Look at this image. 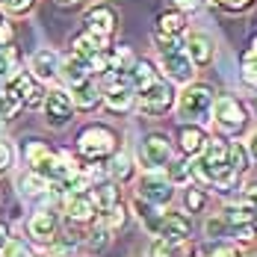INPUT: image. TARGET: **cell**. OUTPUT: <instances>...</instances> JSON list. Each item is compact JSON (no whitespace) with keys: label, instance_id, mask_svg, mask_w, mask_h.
<instances>
[{"label":"cell","instance_id":"1","mask_svg":"<svg viewBox=\"0 0 257 257\" xmlns=\"http://www.w3.org/2000/svg\"><path fill=\"white\" fill-rule=\"evenodd\" d=\"M189 169L192 175H198L207 183H216L219 189H231L236 180V175L231 172V163H228V142H219V139H207L204 151L195 157Z\"/></svg>","mask_w":257,"mask_h":257},{"label":"cell","instance_id":"2","mask_svg":"<svg viewBox=\"0 0 257 257\" xmlns=\"http://www.w3.org/2000/svg\"><path fill=\"white\" fill-rule=\"evenodd\" d=\"M213 103H216V92L204 86V83H192L178 101V115L192 121V124H201L213 115Z\"/></svg>","mask_w":257,"mask_h":257},{"label":"cell","instance_id":"3","mask_svg":"<svg viewBox=\"0 0 257 257\" xmlns=\"http://www.w3.org/2000/svg\"><path fill=\"white\" fill-rule=\"evenodd\" d=\"M77 148L86 160H103L106 154H112V148H115V133L109 127H103V124H92V127L80 130Z\"/></svg>","mask_w":257,"mask_h":257},{"label":"cell","instance_id":"4","mask_svg":"<svg viewBox=\"0 0 257 257\" xmlns=\"http://www.w3.org/2000/svg\"><path fill=\"white\" fill-rule=\"evenodd\" d=\"M175 103V92L166 80H154L151 86L139 89V109L145 115H163L166 109H172Z\"/></svg>","mask_w":257,"mask_h":257},{"label":"cell","instance_id":"5","mask_svg":"<svg viewBox=\"0 0 257 257\" xmlns=\"http://www.w3.org/2000/svg\"><path fill=\"white\" fill-rule=\"evenodd\" d=\"M33 172L42 175L45 180L65 183V180H71L74 175H77V166H74V160H71L68 154H53V151H48V154L33 166Z\"/></svg>","mask_w":257,"mask_h":257},{"label":"cell","instance_id":"6","mask_svg":"<svg viewBox=\"0 0 257 257\" xmlns=\"http://www.w3.org/2000/svg\"><path fill=\"white\" fill-rule=\"evenodd\" d=\"M213 118H216V124L225 130V133H239V130L245 127V106L236 101V98H219V101L213 103Z\"/></svg>","mask_w":257,"mask_h":257},{"label":"cell","instance_id":"7","mask_svg":"<svg viewBox=\"0 0 257 257\" xmlns=\"http://www.w3.org/2000/svg\"><path fill=\"white\" fill-rule=\"evenodd\" d=\"M115 12L109 9V6H95V9H89L86 12V18H83V27H86V33L89 36H95L98 42L106 45V39L115 33Z\"/></svg>","mask_w":257,"mask_h":257},{"label":"cell","instance_id":"8","mask_svg":"<svg viewBox=\"0 0 257 257\" xmlns=\"http://www.w3.org/2000/svg\"><path fill=\"white\" fill-rule=\"evenodd\" d=\"M142 163H145L148 169H163V166H169V163H172V142H169V136H163V133L145 136V142H142Z\"/></svg>","mask_w":257,"mask_h":257},{"label":"cell","instance_id":"9","mask_svg":"<svg viewBox=\"0 0 257 257\" xmlns=\"http://www.w3.org/2000/svg\"><path fill=\"white\" fill-rule=\"evenodd\" d=\"M45 115H48V121H51L53 127L68 124L71 115H74V101H71V95L62 92V89L48 92V98H45Z\"/></svg>","mask_w":257,"mask_h":257},{"label":"cell","instance_id":"10","mask_svg":"<svg viewBox=\"0 0 257 257\" xmlns=\"http://www.w3.org/2000/svg\"><path fill=\"white\" fill-rule=\"evenodd\" d=\"M172 195H175V189H172V183L169 178H160V175H145V178L139 180V198L142 201H148V204H169L172 201Z\"/></svg>","mask_w":257,"mask_h":257},{"label":"cell","instance_id":"11","mask_svg":"<svg viewBox=\"0 0 257 257\" xmlns=\"http://www.w3.org/2000/svg\"><path fill=\"white\" fill-rule=\"evenodd\" d=\"M192 231V222L183 213H160L157 222V239H169V242H183Z\"/></svg>","mask_w":257,"mask_h":257},{"label":"cell","instance_id":"12","mask_svg":"<svg viewBox=\"0 0 257 257\" xmlns=\"http://www.w3.org/2000/svg\"><path fill=\"white\" fill-rule=\"evenodd\" d=\"M160 59H163V71L175 80V83H189L192 74H195V65H192V59L186 56L183 48H180V51L160 53Z\"/></svg>","mask_w":257,"mask_h":257},{"label":"cell","instance_id":"13","mask_svg":"<svg viewBox=\"0 0 257 257\" xmlns=\"http://www.w3.org/2000/svg\"><path fill=\"white\" fill-rule=\"evenodd\" d=\"M30 233H33V239H39V242H51L53 236H56V228H59V219H56V213L53 210H39V213H33L30 216Z\"/></svg>","mask_w":257,"mask_h":257},{"label":"cell","instance_id":"14","mask_svg":"<svg viewBox=\"0 0 257 257\" xmlns=\"http://www.w3.org/2000/svg\"><path fill=\"white\" fill-rule=\"evenodd\" d=\"M183 51H186V56L192 59V65H207V62L213 59L216 48H213V39H210V36H204V33H192V36L183 42Z\"/></svg>","mask_w":257,"mask_h":257},{"label":"cell","instance_id":"15","mask_svg":"<svg viewBox=\"0 0 257 257\" xmlns=\"http://www.w3.org/2000/svg\"><path fill=\"white\" fill-rule=\"evenodd\" d=\"M65 213L74 222H89L95 216V204L86 192H71V195H65Z\"/></svg>","mask_w":257,"mask_h":257},{"label":"cell","instance_id":"16","mask_svg":"<svg viewBox=\"0 0 257 257\" xmlns=\"http://www.w3.org/2000/svg\"><path fill=\"white\" fill-rule=\"evenodd\" d=\"M33 74L39 80H53L59 74V53L56 51H36L33 53Z\"/></svg>","mask_w":257,"mask_h":257},{"label":"cell","instance_id":"17","mask_svg":"<svg viewBox=\"0 0 257 257\" xmlns=\"http://www.w3.org/2000/svg\"><path fill=\"white\" fill-rule=\"evenodd\" d=\"M59 71H62V77L68 80L71 86L86 83L89 74H92V71H89V62H86V59H80V56H74V53H71L68 59H62V62H59Z\"/></svg>","mask_w":257,"mask_h":257},{"label":"cell","instance_id":"18","mask_svg":"<svg viewBox=\"0 0 257 257\" xmlns=\"http://www.w3.org/2000/svg\"><path fill=\"white\" fill-rule=\"evenodd\" d=\"M204 145H207V136H204V130L198 127V124L180 127V148H183V154L198 157L201 151H204Z\"/></svg>","mask_w":257,"mask_h":257},{"label":"cell","instance_id":"19","mask_svg":"<svg viewBox=\"0 0 257 257\" xmlns=\"http://www.w3.org/2000/svg\"><path fill=\"white\" fill-rule=\"evenodd\" d=\"M127 80H130L133 89H145V86H151V83L160 80V77H157V68L148 62V59H136L133 68L127 71Z\"/></svg>","mask_w":257,"mask_h":257},{"label":"cell","instance_id":"20","mask_svg":"<svg viewBox=\"0 0 257 257\" xmlns=\"http://www.w3.org/2000/svg\"><path fill=\"white\" fill-rule=\"evenodd\" d=\"M71 101H74V106H80V109H95V106L101 103V89H98L92 80H86V83L74 86Z\"/></svg>","mask_w":257,"mask_h":257},{"label":"cell","instance_id":"21","mask_svg":"<svg viewBox=\"0 0 257 257\" xmlns=\"http://www.w3.org/2000/svg\"><path fill=\"white\" fill-rule=\"evenodd\" d=\"M257 216L254 207H248L245 201H239V204H228L225 207V213H222V219L228 222V228H236V225H251V219Z\"/></svg>","mask_w":257,"mask_h":257},{"label":"cell","instance_id":"22","mask_svg":"<svg viewBox=\"0 0 257 257\" xmlns=\"http://www.w3.org/2000/svg\"><path fill=\"white\" fill-rule=\"evenodd\" d=\"M89 198H92L95 210L106 213L109 207H115V204H118V189H115L112 183H101V186H95V189L89 192Z\"/></svg>","mask_w":257,"mask_h":257},{"label":"cell","instance_id":"23","mask_svg":"<svg viewBox=\"0 0 257 257\" xmlns=\"http://www.w3.org/2000/svg\"><path fill=\"white\" fill-rule=\"evenodd\" d=\"M71 48H74V56H80V59H86V62H89V59H92L95 53H101L106 45H103V42H98L95 36L83 33V36H77V39L71 42Z\"/></svg>","mask_w":257,"mask_h":257},{"label":"cell","instance_id":"24","mask_svg":"<svg viewBox=\"0 0 257 257\" xmlns=\"http://www.w3.org/2000/svg\"><path fill=\"white\" fill-rule=\"evenodd\" d=\"M36 80L30 77L27 71H18L15 68V74H9V80H6V89L3 92H9V95H15V98H21V103H24V95L30 92V86H33Z\"/></svg>","mask_w":257,"mask_h":257},{"label":"cell","instance_id":"25","mask_svg":"<svg viewBox=\"0 0 257 257\" xmlns=\"http://www.w3.org/2000/svg\"><path fill=\"white\" fill-rule=\"evenodd\" d=\"M183 27H186V21H183L180 12H163L160 21H157V33H163V36H180Z\"/></svg>","mask_w":257,"mask_h":257},{"label":"cell","instance_id":"26","mask_svg":"<svg viewBox=\"0 0 257 257\" xmlns=\"http://www.w3.org/2000/svg\"><path fill=\"white\" fill-rule=\"evenodd\" d=\"M228 163H231L233 175H242L248 169V151L239 145V142H228Z\"/></svg>","mask_w":257,"mask_h":257},{"label":"cell","instance_id":"27","mask_svg":"<svg viewBox=\"0 0 257 257\" xmlns=\"http://www.w3.org/2000/svg\"><path fill=\"white\" fill-rule=\"evenodd\" d=\"M21 192L24 195H30V198H36V195H45L48 192V180L42 178V175H27L24 180H21Z\"/></svg>","mask_w":257,"mask_h":257},{"label":"cell","instance_id":"28","mask_svg":"<svg viewBox=\"0 0 257 257\" xmlns=\"http://www.w3.org/2000/svg\"><path fill=\"white\" fill-rule=\"evenodd\" d=\"M109 172H112L118 180H127L130 175H133V160H130L127 154H118L112 163H109Z\"/></svg>","mask_w":257,"mask_h":257},{"label":"cell","instance_id":"29","mask_svg":"<svg viewBox=\"0 0 257 257\" xmlns=\"http://www.w3.org/2000/svg\"><path fill=\"white\" fill-rule=\"evenodd\" d=\"M86 245H89L92 251H103V248L109 245V228H106V225H98L95 231L89 233V239H86Z\"/></svg>","mask_w":257,"mask_h":257},{"label":"cell","instance_id":"30","mask_svg":"<svg viewBox=\"0 0 257 257\" xmlns=\"http://www.w3.org/2000/svg\"><path fill=\"white\" fill-rule=\"evenodd\" d=\"M18 109H21V98H15L9 92H0V118H12Z\"/></svg>","mask_w":257,"mask_h":257},{"label":"cell","instance_id":"31","mask_svg":"<svg viewBox=\"0 0 257 257\" xmlns=\"http://www.w3.org/2000/svg\"><path fill=\"white\" fill-rule=\"evenodd\" d=\"M192 178V169H189V163H172L169 166V183H189Z\"/></svg>","mask_w":257,"mask_h":257},{"label":"cell","instance_id":"32","mask_svg":"<svg viewBox=\"0 0 257 257\" xmlns=\"http://www.w3.org/2000/svg\"><path fill=\"white\" fill-rule=\"evenodd\" d=\"M180 242H169V239H157L151 245V257H178Z\"/></svg>","mask_w":257,"mask_h":257},{"label":"cell","instance_id":"33","mask_svg":"<svg viewBox=\"0 0 257 257\" xmlns=\"http://www.w3.org/2000/svg\"><path fill=\"white\" fill-rule=\"evenodd\" d=\"M124 219H127V216H124V207L115 204V207H109V210H106V219H103V225L112 231V228H121V225H124Z\"/></svg>","mask_w":257,"mask_h":257},{"label":"cell","instance_id":"34","mask_svg":"<svg viewBox=\"0 0 257 257\" xmlns=\"http://www.w3.org/2000/svg\"><path fill=\"white\" fill-rule=\"evenodd\" d=\"M45 98H48V92H45L39 83H33V86H30V92L24 95V103H27V106H39Z\"/></svg>","mask_w":257,"mask_h":257},{"label":"cell","instance_id":"35","mask_svg":"<svg viewBox=\"0 0 257 257\" xmlns=\"http://www.w3.org/2000/svg\"><path fill=\"white\" fill-rule=\"evenodd\" d=\"M204 231L210 233V236H222V233H225V231H231V228H228V222H225V219L219 216V219H207Z\"/></svg>","mask_w":257,"mask_h":257},{"label":"cell","instance_id":"36","mask_svg":"<svg viewBox=\"0 0 257 257\" xmlns=\"http://www.w3.org/2000/svg\"><path fill=\"white\" fill-rule=\"evenodd\" d=\"M186 207H189V213L201 210V207H204V192H201V189H189V192H186Z\"/></svg>","mask_w":257,"mask_h":257},{"label":"cell","instance_id":"37","mask_svg":"<svg viewBox=\"0 0 257 257\" xmlns=\"http://www.w3.org/2000/svg\"><path fill=\"white\" fill-rule=\"evenodd\" d=\"M242 68H257V36L251 39L248 51L242 53Z\"/></svg>","mask_w":257,"mask_h":257},{"label":"cell","instance_id":"38","mask_svg":"<svg viewBox=\"0 0 257 257\" xmlns=\"http://www.w3.org/2000/svg\"><path fill=\"white\" fill-rule=\"evenodd\" d=\"M30 3H33V0H0V6L9 9V12H27Z\"/></svg>","mask_w":257,"mask_h":257},{"label":"cell","instance_id":"39","mask_svg":"<svg viewBox=\"0 0 257 257\" xmlns=\"http://www.w3.org/2000/svg\"><path fill=\"white\" fill-rule=\"evenodd\" d=\"M3 257H27V248L21 242H6L3 245Z\"/></svg>","mask_w":257,"mask_h":257},{"label":"cell","instance_id":"40","mask_svg":"<svg viewBox=\"0 0 257 257\" xmlns=\"http://www.w3.org/2000/svg\"><path fill=\"white\" fill-rule=\"evenodd\" d=\"M9 163H12V148L6 142H0V172H6Z\"/></svg>","mask_w":257,"mask_h":257},{"label":"cell","instance_id":"41","mask_svg":"<svg viewBox=\"0 0 257 257\" xmlns=\"http://www.w3.org/2000/svg\"><path fill=\"white\" fill-rule=\"evenodd\" d=\"M242 201H245L248 207H254V210H257V183L245 186V192H242Z\"/></svg>","mask_w":257,"mask_h":257},{"label":"cell","instance_id":"42","mask_svg":"<svg viewBox=\"0 0 257 257\" xmlns=\"http://www.w3.org/2000/svg\"><path fill=\"white\" fill-rule=\"evenodd\" d=\"M210 3H222L225 9H245L251 0H210Z\"/></svg>","mask_w":257,"mask_h":257},{"label":"cell","instance_id":"43","mask_svg":"<svg viewBox=\"0 0 257 257\" xmlns=\"http://www.w3.org/2000/svg\"><path fill=\"white\" fill-rule=\"evenodd\" d=\"M242 80L248 86H257V68H242Z\"/></svg>","mask_w":257,"mask_h":257},{"label":"cell","instance_id":"44","mask_svg":"<svg viewBox=\"0 0 257 257\" xmlns=\"http://www.w3.org/2000/svg\"><path fill=\"white\" fill-rule=\"evenodd\" d=\"M213 257H239V254H236V248H231V245H222V248L213 251Z\"/></svg>","mask_w":257,"mask_h":257},{"label":"cell","instance_id":"45","mask_svg":"<svg viewBox=\"0 0 257 257\" xmlns=\"http://www.w3.org/2000/svg\"><path fill=\"white\" fill-rule=\"evenodd\" d=\"M245 151H248V157H254V160H257V130L251 133V139H248V148H245Z\"/></svg>","mask_w":257,"mask_h":257},{"label":"cell","instance_id":"46","mask_svg":"<svg viewBox=\"0 0 257 257\" xmlns=\"http://www.w3.org/2000/svg\"><path fill=\"white\" fill-rule=\"evenodd\" d=\"M178 6H180V9H189V12H192V9H198V6H201V0H178Z\"/></svg>","mask_w":257,"mask_h":257},{"label":"cell","instance_id":"47","mask_svg":"<svg viewBox=\"0 0 257 257\" xmlns=\"http://www.w3.org/2000/svg\"><path fill=\"white\" fill-rule=\"evenodd\" d=\"M6 242H9V228H6V225L0 222V248H3Z\"/></svg>","mask_w":257,"mask_h":257},{"label":"cell","instance_id":"48","mask_svg":"<svg viewBox=\"0 0 257 257\" xmlns=\"http://www.w3.org/2000/svg\"><path fill=\"white\" fill-rule=\"evenodd\" d=\"M56 3H65V6H71V3H77V0H56Z\"/></svg>","mask_w":257,"mask_h":257},{"label":"cell","instance_id":"49","mask_svg":"<svg viewBox=\"0 0 257 257\" xmlns=\"http://www.w3.org/2000/svg\"><path fill=\"white\" fill-rule=\"evenodd\" d=\"M0 27H3V12H0Z\"/></svg>","mask_w":257,"mask_h":257},{"label":"cell","instance_id":"50","mask_svg":"<svg viewBox=\"0 0 257 257\" xmlns=\"http://www.w3.org/2000/svg\"><path fill=\"white\" fill-rule=\"evenodd\" d=\"M0 124H3V118H0Z\"/></svg>","mask_w":257,"mask_h":257}]
</instances>
